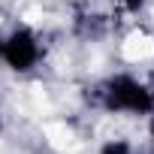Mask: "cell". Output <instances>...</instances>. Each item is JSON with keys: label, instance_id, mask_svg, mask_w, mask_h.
I'll return each mask as SVG.
<instances>
[]
</instances>
